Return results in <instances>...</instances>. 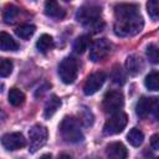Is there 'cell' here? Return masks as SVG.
<instances>
[{
    "label": "cell",
    "mask_w": 159,
    "mask_h": 159,
    "mask_svg": "<svg viewBox=\"0 0 159 159\" xmlns=\"http://www.w3.org/2000/svg\"><path fill=\"white\" fill-rule=\"evenodd\" d=\"M114 34L120 37L134 36L142 31L144 22L135 4H119L114 7Z\"/></svg>",
    "instance_id": "cell-1"
},
{
    "label": "cell",
    "mask_w": 159,
    "mask_h": 159,
    "mask_svg": "<svg viewBox=\"0 0 159 159\" xmlns=\"http://www.w3.org/2000/svg\"><path fill=\"white\" fill-rule=\"evenodd\" d=\"M60 133L65 142L71 144L80 143L83 139V133L81 130L80 122L72 117H65L62 119L60 124Z\"/></svg>",
    "instance_id": "cell-2"
},
{
    "label": "cell",
    "mask_w": 159,
    "mask_h": 159,
    "mask_svg": "<svg viewBox=\"0 0 159 159\" xmlns=\"http://www.w3.org/2000/svg\"><path fill=\"white\" fill-rule=\"evenodd\" d=\"M78 61L73 57H65L58 65V76L65 84H71L76 81L78 75Z\"/></svg>",
    "instance_id": "cell-3"
},
{
    "label": "cell",
    "mask_w": 159,
    "mask_h": 159,
    "mask_svg": "<svg viewBox=\"0 0 159 159\" xmlns=\"http://www.w3.org/2000/svg\"><path fill=\"white\" fill-rule=\"evenodd\" d=\"M102 10L99 6L97 5H83L81 6L77 12H76V20L84 25V26H89V25H98V20L101 17Z\"/></svg>",
    "instance_id": "cell-4"
},
{
    "label": "cell",
    "mask_w": 159,
    "mask_h": 159,
    "mask_svg": "<svg viewBox=\"0 0 159 159\" xmlns=\"http://www.w3.org/2000/svg\"><path fill=\"white\" fill-rule=\"evenodd\" d=\"M128 123V116L123 112H116L113 116L104 123L103 125V134L106 135H114L123 132Z\"/></svg>",
    "instance_id": "cell-5"
},
{
    "label": "cell",
    "mask_w": 159,
    "mask_h": 159,
    "mask_svg": "<svg viewBox=\"0 0 159 159\" xmlns=\"http://www.w3.org/2000/svg\"><path fill=\"white\" fill-rule=\"evenodd\" d=\"M124 97L119 91H109L104 94L102 101V108L106 113H116L123 108Z\"/></svg>",
    "instance_id": "cell-6"
},
{
    "label": "cell",
    "mask_w": 159,
    "mask_h": 159,
    "mask_svg": "<svg viewBox=\"0 0 159 159\" xmlns=\"http://www.w3.org/2000/svg\"><path fill=\"white\" fill-rule=\"evenodd\" d=\"M47 128L41 124H35L31 127L29 132V139H30V152L34 153L37 149H40L47 140Z\"/></svg>",
    "instance_id": "cell-7"
},
{
    "label": "cell",
    "mask_w": 159,
    "mask_h": 159,
    "mask_svg": "<svg viewBox=\"0 0 159 159\" xmlns=\"http://www.w3.org/2000/svg\"><path fill=\"white\" fill-rule=\"evenodd\" d=\"M111 52V43L106 39L94 40L89 47V60L92 62H98L106 58Z\"/></svg>",
    "instance_id": "cell-8"
},
{
    "label": "cell",
    "mask_w": 159,
    "mask_h": 159,
    "mask_svg": "<svg viewBox=\"0 0 159 159\" xmlns=\"http://www.w3.org/2000/svg\"><path fill=\"white\" fill-rule=\"evenodd\" d=\"M106 81V73L104 72H94L92 75H89L84 82L83 86V92L86 96H91L94 94L104 83Z\"/></svg>",
    "instance_id": "cell-9"
},
{
    "label": "cell",
    "mask_w": 159,
    "mask_h": 159,
    "mask_svg": "<svg viewBox=\"0 0 159 159\" xmlns=\"http://www.w3.org/2000/svg\"><path fill=\"white\" fill-rule=\"evenodd\" d=\"M1 144L6 150H17L21 149L22 147H25L26 140L24 138V135L19 132H14V133H6L1 137Z\"/></svg>",
    "instance_id": "cell-10"
},
{
    "label": "cell",
    "mask_w": 159,
    "mask_h": 159,
    "mask_svg": "<svg viewBox=\"0 0 159 159\" xmlns=\"http://www.w3.org/2000/svg\"><path fill=\"white\" fill-rule=\"evenodd\" d=\"M157 98H149V97H140V99L135 104V113L140 118H145L153 109V106L155 104Z\"/></svg>",
    "instance_id": "cell-11"
},
{
    "label": "cell",
    "mask_w": 159,
    "mask_h": 159,
    "mask_svg": "<svg viewBox=\"0 0 159 159\" xmlns=\"http://www.w3.org/2000/svg\"><path fill=\"white\" fill-rule=\"evenodd\" d=\"M106 154L112 159H124L128 157V150L120 142H113L106 147Z\"/></svg>",
    "instance_id": "cell-12"
},
{
    "label": "cell",
    "mask_w": 159,
    "mask_h": 159,
    "mask_svg": "<svg viewBox=\"0 0 159 159\" xmlns=\"http://www.w3.org/2000/svg\"><path fill=\"white\" fill-rule=\"evenodd\" d=\"M45 14L53 19H62L65 16V10L60 6L56 0H46L45 1Z\"/></svg>",
    "instance_id": "cell-13"
},
{
    "label": "cell",
    "mask_w": 159,
    "mask_h": 159,
    "mask_svg": "<svg viewBox=\"0 0 159 159\" xmlns=\"http://www.w3.org/2000/svg\"><path fill=\"white\" fill-rule=\"evenodd\" d=\"M125 67H127V71H128L129 75L135 76L143 70L144 65H143V61H142V58L139 56L130 55V56H128V58L125 61Z\"/></svg>",
    "instance_id": "cell-14"
},
{
    "label": "cell",
    "mask_w": 159,
    "mask_h": 159,
    "mask_svg": "<svg viewBox=\"0 0 159 159\" xmlns=\"http://www.w3.org/2000/svg\"><path fill=\"white\" fill-rule=\"evenodd\" d=\"M61 104H62L61 99H60L57 96L52 94V96L50 97V99H48V101L46 102V104H45V108H43V117H45V118H51V117L57 112V109L61 107Z\"/></svg>",
    "instance_id": "cell-15"
},
{
    "label": "cell",
    "mask_w": 159,
    "mask_h": 159,
    "mask_svg": "<svg viewBox=\"0 0 159 159\" xmlns=\"http://www.w3.org/2000/svg\"><path fill=\"white\" fill-rule=\"evenodd\" d=\"M0 50L2 51H17L19 45L17 42L6 32H0Z\"/></svg>",
    "instance_id": "cell-16"
},
{
    "label": "cell",
    "mask_w": 159,
    "mask_h": 159,
    "mask_svg": "<svg viewBox=\"0 0 159 159\" xmlns=\"http://www.w3.org/2000/svg\"><path fill=\"white\" fill-rule=\"evenodd\" d=\"M20 15V9L12 4L6 5L4 9V14H2V19L6 24H14L16 21V19Z\"/></svg>",
    "instance_id": "cell-17"
},
{
    "label": "cell",
    "mask_w": 159,
    "mask_h": 159,
    "mask_svg": "<svg viewBox=\"0 0 159 159\" xmlns=\"http://www.w3.org/2000/svg\"><path fill=\"white\" fill-rule=\"evenodd\" d=\"M36 47L41 53H47L52 47H53V39L52 36L43 34L40 36V39L36 42Z\"/></svg>",
    "instance_id": "cell-18"
},
{
    "label": "cell",
    "mask_w": 159,
    "mask_h": 159,
    "mask_svg": "<svg viewBox=\"0 0 159 159\" xmlns=\"http://www.w3.org/2000/svg\"><path fill=\"white\" fill-rule=\"evenodd\" d=\"M127 140L129 142L130 145H133V147H139V145L143 143V140H144V134H143V132H142L140 129H138V128H132V129L129 130V133L127 134Z\"/></svg>",
    "instance_id": "cell-19"
},
{
    "label": "cell",
    "mask_w": 159,
    "mask_h": 159,
    "mask_svg": "<svg viewBox=\"0 0 159 159\" xmlns=\"http://www.w3.org/2000/svg\"><path fill=\"white\" fill-rule=\"evenodd\" d=\"M9 102L14 107H20L25 102V94L17 88H11L9 92Z\"/></svg>",
    "instance_id": "cell-20"
},
{
    "label": "cell",
    "mask_w": 159,
    "mask_h": 159,
    "mask_svg": "<svg viewBox=\"0 0 159 159\" xmlns=\"http://www.w3.org/2000/svg\"><path fill=\"white\" fill-rule=\"evenodd\" d=\"M35 31H36V27H35L34 25H30V24L20 25V26H17L16 30H15L16 35H17L20 39H22V40L30 39V37L35 34Z\"/></svg>",
    "instance_id": "cell-21"
},
{
    "label": "cell",
    "mask_w": 159,
    "mask_h": 159,
    "mask_svg": "<svg viewBox=\"0 0 159 159\" xmlns=\"http://www.w3.org/2000/svg\"><path fill=\"white\" fill-rule=\"evenodd\" d=\"M89 40L91 39H89L88 35H81V36H78L75 40V42H73V50H75V52L83 53L87 50L88 45H89Z\"/></svg>",
    "instance_id": "cell-22"
},
{
    "label": "cell",
    "mask_w": 159,
    "mask_h": 159,
    "mask_svg": "<svg viewBox=\"0 0 159 159\" xmlns=\"http://www.w3.org/2000/svg\"><path fill=\"white\" fill-rule=\"evenodd\" d=\"M144 84L150 91H158V88H159V75H158V71H152L145 77Z\"/></svg>",
    "instance_id": "cell-23"
},
{
    "label": "cell",
    "mask_w": 159,
    "mask_h": 159,
    "mask_svg": "<svg viewBox=\"0 0 159 159\" xmlns=\"http://www.w3.org/2000/svg\"><path fill=\"white\" fill-rule=\"evenodd\" d=\"M12 62L9 58L0 57V77H7L12 72Z\"/></svg>",
    "instance_id": "cell-24"
},
{
    "label": "cell",
    "mask_w": 159,
    "mask_h": 159,
    "mask_svg": "<svg viewBox=\"0 0 159 159\" xmlns=\"http://www.w3.org/2000/svg\"><path fill=\"white\" fill-rule=\"evenodd\" d=\"M147 11H148L149 16L153 20H157L158 19V14H159L158 0H148V2H147Z\"/></svg>",
    "instance_id": "cell-25"
},
{
    "label": "cell",
    "mask_w": 159,
    "mask_h": 159,
    "mask_svg": "<svg viewBox=\"0 0 159 159\" xmlns=\"http://www.w3.org/2000/svg\"><path fill=\"white\" fill-rule=\"evenodd\" d=\"M147 57L152 63H158L159 61V53H158V47L154 43H150L147 47Z\"/></svg>",
    "instance_id": "cell-26"
},
{
    "label": "cell",
    "mask_w": 159,
    "mask_h": 159,
    "mask_svg": "<svg viewBox=\"0 0 159 159\" xmlns=\"http://www.w3.org/2000/svg\"><path fill=\"white\" fill-rule=\"evenodd\" d=\"M112 80L118 84H123L125 82V76L119 66H114V68L112 70Z\"/></svg>",
    "instance_id": "cell-27"
},
{
    "label": "cell",
    "mask_w": 159,
    "mask_h": 159,
    "mask_svg": "<svg viewBox=\"0 0 159 159\" xmlns=\"http://www.w3.org/2000/svg\"><path fill=\"white\" fill-rule=\"evenodd\" d=\"M83 113H84V116L82 117L83 118V120H87V123H86V125H91L92 123H93V116H92V113L89 112V111H83Z\"/></svg>",
    "instance_id": "cell-28"
},
{
    "label": "cell",
    "mask_w": 159,
    "mask_h": 159,
    "mask_svg": "<svg viewBox=\"0 0 159 159\" xmlns=\"http://www.w3.org/2000/svg\"><path fill=\"white\" fill-rule=\"evenodd\" d=\"M150 145L154 150H158L159 149V135L158 134H154L150 139Z\"/></svg>",
    "instance_id": "cell-29"
},
{
    "label": "cell",
    "mask_w": 159,
    "mask_h": 159,
    "mask_svg": "<svg viewBox=\"0 0 159 159\" xmlns=\"http://www.w3.org/2000/svg\"><path fill=\"white\" fill-rule=\"evenodd\" d=\"M4 89V83H0V92H2Z\"/></svg>",
    "instance_id": "cell-30"
},
{
    "label": "cell",
    "mask_w": 159,
    "mask_h": 159,
    "mask_svg": "<svg viewBox=\"0 0 159 159\" xmlns=\"http://www.w3.org/2000/svg\"><path fill=\"white\" fill-rule=\"evenodd\" d=\"M66 1H70V0H66Z\"/></svg>",
    "instance_id": "cell-31"
}]
</instances>
